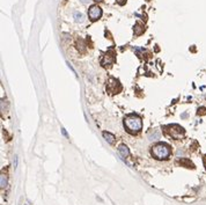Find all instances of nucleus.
<instances>
[{
  "label": "nucleus",
  "instance_id": "obj_1",
  "mask_svg": "<svg viewBox=\"0 0 206 205\" xmlns=\"http://www.w3.org/2000/svg\"><path fill=\"white\" fill-rule=\"evenodd\" d=\"M124 125L130 133H137L143 127V121L137 115H130L125 118Z\"/></svg>",
  "mask_w": 206,
  "mask_h": 205
},
{
  "label": "nucleus",
  "instance_id": "obj_2",
  "mask_svg": "<svg viewBox=\"0 0 206 205\" xmlns=\"http://www.w3.org/2000/svg\"><path fill=\"white\" fill-rule=\"evenodd\" d=\"M152 155L157 160L168 159L170 155V147L167 144H157L152 148Z\"/></svg>",
  "mask_w": 206,
  "mask_h": 205
},
{
  "label": "nucleus",
  "instance_id": "obj_3",
  "mask_svg": "<svg viewBox=\"0 0 206 205\" xmlns=\"http://www.w3.org/2000/svg\"><path fill=\"white\" fill-rule=\"evenodd\" d=\"M166 132L169 134L174 139H181L184 136V130L183 127H181L180 125L172 124L166 126Z\"/></svg>",
  "mask_w": 206,
  "mask_h": 205
},
{
  "label": "nucleus",
  "instance_id": "obj_4",
  "mask_svg": "<svg viewBox=\"0 0 206 205\" xmlns=\"http://www.w3.org/2000/svg\"><path fill=\"white\" fill-rule=\"evenodd\" d=\"M101 15H102V9L100 8L99 6H96V5L90 6V8L88 10V16H89V19L92 21L99 20V19L101 18Z\"/></svg>",
  "mask_w": 206,
  "mask_h": 205
},
{
  "label": "nucleus",
  "instance_id": "obj_5",
  "mask_svg": "<svg viewBox=\"0 0 206 205\" xmlns=\"http://www.w3.org/2000/svg\"><path fill=\"white\" fill-rule=\"evenodd\" d=\"M107 89L109 90L110 94H116V93H118L120 89H122V87H120L119 82L117 80L110 79L109 82H108V85H107Z\"/></svg>",
  "mask_w": 206,
  "mask_h": 205
},
{
  "label": "nucleus",
  "instance_id": "obj_6",
  "mask_svg": "<svg viewBox=\"0 0 206 205\" xmlns=\"http://www.w3.org/2000/svg\"><path fill=\"white\" fill-rule=\"evenodd\" d=\"M118 151H119V154L123 157V158H128L130 155V151L129 148H128V146L126 145H124V144H122V145H119V147H118Z\"/></svg>",
  "mask_w": 206,
  "mask_h": 205
},
{
  "label": "nucleus",
  "instance_id": "obj_7",
  "mask_svg": "<svg viewBox=\"0 0 206 205\" xmlns=\"http://www.w3.org/2000/svg\"><path fill=\"white\" fill-rule=\"evenodd\" d=\"M161 138V132L159 131V130H153L151 133L148 134V139L149 140H159Z\"/></svg>",
  "mask_w": 206,
  "mask_h": 205
},
{
  "label": "nucleus",
  "instance_id": "obj_8",
  "mask_svg": "<svg viewBox=\"0 0 206 205\" xmlns=\"http://www.w3.org/2000/svg\"><path fill=\"white\" fill-rule=\"evenodd\" d=\"M178 163H180L181 166H183V167H187V168H195V165L189 159H181L178 161Z\"/></svg>",
  "mask_w": 206,
  "mask_h": 205
},
{
  "label": "nucleus",
  "instance_id": "obj_9",
  "mask_svg": "<svg viewBox=\"0 0 206 205\" xmlns=\"http://www.w3.org/2000/svg\"><path fill=\"white\" fill-rule=\"evenodd\" d=\"M103 137L109 144H113V142H115V136L110 132H103Z\"/></svg>",
  "mask_w": 206,
  "mask_h": 205
},
{
  "label": "nucleus",
  "instance_id": "obj_10",
  "mask_svg": "<svg viewBox=\"0 0 206 205\" xmlns=\"http://www.w3.org/2000/svg\"><path fill=\"white\" fill-rule=\"evenodd\" d=\"M73 16H74L75 22H82V21H84V15H82L81 13H79V12H74Z\"/></svg>",
  "mask_w": 206,
  "mask_h": 205
},
{
  "label": "nucleus",
  "instance_id": "obj_11",
  "mask_svg": "<svg viewBox=\"0 0 206 205\" xmlns=\"http://www.w3.org/2000/svg\"><path fill=\"white\" fill-rule=\"evenodd\" d=\"M6 186H7V177L5 175H1L0 176V187L4 189V188H6Z\"/></svg>",
  "mask_w": 206,
  "mask_h": 205
},
{
  "label": "nucleus",
  "instance_id": "obj_12",
  "mask_svg": "<svg viewBox=\"0 0 206 205\" xmlns=\"http://www.w3.org/2000/svg\"><path fill=\"white\" fill-rule=\"evenodd\" d=\"M198 115H205L206 114V109L205 108H199V109H198V113H197Z\"/></svg>",
  "mask_w": 206,
  "mask_h": 205
},
{
  "label": "nucleus",
  "instance_id": "obj_13",
  "mask_svg": "<svg viewBox=\"0 0 206 205\" xmlns=\"http://www.w3.org/2000/svg\"><path fill=\"white\" fill-rule=\"evenodd\" d=\"M116 1H117L118 5H124V4L126 2V0H116Z\"/></svg>",
  "mask_w": 206,
  "mask_h": 205
},
{
  "label": "nucleus",
  "instance_id": "obj_14",
  "mask_svg": "<svg viewBox=\"0 0 206 205\" xmlns=\"http://www.w3.org/2000/svg\"><path fill=\"white\" fill-rule=\"evenodd\" d=\"M204 166H205V168H206V154H205V157H204Z\"/></svg>",
  "mask_w": 206,
  "mask_h": 205
},
{
  "label": "nucleus",
  "instance_id": "obj_15",
  "mask_svg": "<svg viewBox=\"0 0 206 205\" xmlns=\"http://www.w3.org/2000/svg\"><path fill=\"white\" fill-rule=\"evenodd\" d=\"M81 1H82L84 4H86V2H88V0H81Z\"/></svg>",
  "mask_w": 206,
  "mask_h": 205
},
{
  "label": "nucleus",
  "instance_id": "obj_16",
  "mask_svg": "<svg viewBox=\"0 0 206 205\" xmlns=\"http://www.w3.org/2000/svg\"><path fill=\"white\" fill-rule=\"evenodd\" d=\"M94 1H96V2H100V1H103V0H94Z\"/></svg>",
  "mask_w": 206,
  "mask_h": 205
}]
</instances>
